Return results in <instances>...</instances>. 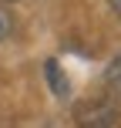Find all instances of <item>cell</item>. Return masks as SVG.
Wrapping results in <instances>:
<instances>
[{
  "instance_id": "obj_1",
  "label": "cell",
  "mask_w": 121,
  "mask_h": 128,
  "mask_svg": "<svg viewBox=\"0 0 121 128\" xmlns=\"http://www.w3.org/2000/svg\"><path fill=\"white\" fill-rule=\"evenodd\" d=\"M44 71H47V84H51V91H54L57 98H64V94L71 91V84H67V74L61 71V64L51 58V61H44Z\"/></svg>"
},
{
  "instance_id": "obj_2",
  "label": "cell",
  "mask_w": 121,
  "mask_h": 128,
  "mask_svg": "<svg viewBox=\"0 0 121 128\" xmlns=\"http://www.w3.org/2000/svg\"><path fill=\"white\" fill-rule=\"evenodd\" d=\"M104 84H108L111 91H121V54L111 58V64L104 68Z\"/></svg>"
},
{
  "instance_id": "obj_3",
  "label": "cell",
  "mask_w": 121,
  "mask_h": 128,
  "mask_svg": "<svg viewBox=\"0 0 121 128\" xmlns=\"http://www.w3.org/2000/svg\"><path fill=\"white\" fill-rule=\"evenodd\" d=\"M10 30H13V17L3 10V7H0V40H3V37H10Z\"/></svg>"
},
{
  "instance_id": "obj_4",
  "label": "cell",
  "mask_w": 121,
  "mask_h": 128,
  "mask_svg": "<svg viewBox=\"0 0 121 128\" xmlns=\"http://www.w3.org/2000/svg\"><path fill=\"white\" fill-rule=\"evenodd\" d=\"M111 10H115L118 17H121V0H111Z\"/></svg>"
},
{
  "instance_id": "obj_5",
  "label": "cell",
  "mask_w": 121,
  "mask_h": 128,
  "mask_svg": "<svg viewBox=\"0 0 121 128\" xmlns=\"http://www.w3.org/2000/svg\"><path fill=\"white\" fill-rule=\"evenodd\" d=\"M3 4H13V0H3Z\"/></svg>"
}]
</instances>
